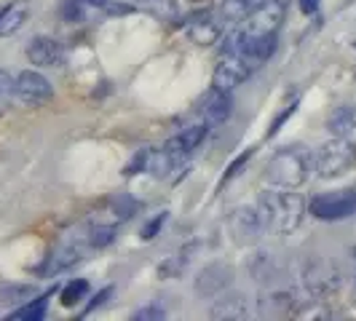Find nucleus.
Instances as JSON below:
<instances>
[{
	"mask_svg": "<svg viewBox=\"0 0 356 321\" xmlns=\"http://www.w3.org/2000/svg\"><path fill=\"white\" fill-rule=\"evenodd\" d=\"M257 214L266 225V231L276 236H289L303 225V217L308 212V201L300 193H292L284 188H270L257 196Z\"/></svg>",
	"mask_w": 356,
	"mask_h": 321,
	"instance_id": "obj_1",
	"label": "nucleus"
},
{
	"mask_svg": "<svg viewBox=\"0 0 356 321\" xmlns=\"http://www.w3.org/2000/svg\"><path fill=\"white\" fill-rule=\"evenodd\" d=\"M314 172V150L305 145H289L273 153V158L266 166V182L270 188L295 190L300 188L308 174Z\"/></svg>",
	"mask_w": 356,
	"mask_h": 321,
	"instance_id": "obj_2",
	"label": "nucleus"
},
{
	"mask_svg": "<svg viewBox=\"0 0 356 321\" xmlns=\"http://www.w3.org/2000/svg\"><path fill=\"white\" fill-rule=\"evenodd\" d=\"M91 249L94 247H91V238H89V225H75V228L62 233V238L54 244V249L49 252L46 263L40 268V276H56L62 270H70Z\"/></svg>",
	"mask_w": 356,
	"mask_h": 321,
	"instance_id": "obj_3",
	"label": "nucleus"
},
{
	"mask_svg": "<svg viewBox=\"0 0 356 321\" xmlns=\"http://www.w3.org/2000/svg\"><path fill=\"white\" fill-rule=\"evenodd\" d=\"M303 286L305 292L316 300H332L338 297L340 286H343V273L335 260L330 257H308L303 265Z\"/></svg>",
	"mask_w": 356,
	"mask_h": 321,
	"instance_id": "obj_4",
	"label": "nucleus"
},
{
	"mask_svg": "<svg viewBox=\"0 0 356 321\" xmlns=\"http://www.w3.org/2000/svg\"><path fill=\"white\" fill-rule=\"evenodd\" d=\"M356 166V142L332 137L314 150V172L324 179H335L348 174Z\"/></svg>",
	"mask_w": 356,
	"mask_h": 321,
	"instance_id": "obj_5",
	"label": "nucleus"
},
{
	"mask_svg": "<svg viewBox=\"0 0 356 321\" xmlns=\"http://www.w3.org/2000/svg\"><path fill=\"white\" fill-rule=\"evenodd\" d=\"M308 212L319 220L335 222L356 214V188H343V190H327L308 201Z\"/></svg>",
	"mask_w": 356,
	"mask_h": 321,
	"instance_id": "obj_6",
	"label": "nucleus"
},
{
	"mask_svg": "<svg viewBox=\"0 0 356 321\" xmlns=\"http://www.w3.org/2000/svg\"><path fill=\"white\" fill-rule=\"evenodd\" d=\"M286 3L289 0H263L250 17L244 19V22H238V27L247 33V43H250L252 38L279 33V27H282V22L286 17Z\"/></svg>",
	"mask_w": 356,
	"mask_h": 321,
	"instance_id": "obj_7",
	"label": "nucleus"
},
{
	"mask_svg": "<svg viewBox=\"0 0 356 321\" xmlns=\"http://www.w3.org/2000/svg\"><path fill=\"white\" fill-rule=\"evenodd\" d=\"M14 97H17L19 105L40 107V105H49L54 99V89L40 72L22 70L14 75Z\"/></svg>",
	"mask_w": 356,
	"mask_h": 321,
	"instance_id": "obj_8",
	"label": "nucleus"
},
{
	"mask_svg": "<svg viewBox=\"0 0 356 321\" xmlns=\"http://www.w3.org/2000/svg\"><path fill=\"white\" fill-rule=\"evenodd\" d=\"M250 75H252V70L244 65V59H241L238 54H233V56H222V59L217 62V67H214L212 89L231 94V91L238 89Z\"/></svg>",
	"mask_w": 356,
	"mask_h": 321,
	"instance_id": "obj_9",
	"label": "nucleus"
},
{
	"mask_svg": "<svg viewBox=\"0 0 356 321\" xmlns=\"http://www.w3.org/2000/svg\"><path fill=\"white\" fill-rule=\"evenodd\" d=\"M233 281V270L228 263H209L201 273L196 276V295L198 297H214L222 295Z\"/></svg>",
	"mask_w": 356,
	"mask_h": 321,
	"instance_id": "obj_10",
	"label": "nucleus"
},
{
	"mask_svg": "<svg viewBox=\"0 0 356 321\" xmlns=\"http://www.w3.org/2000/svg\"><path fill=\"white\" fill-rule=\"evenodd\" d=\"M207 131H209V126L201 121V124H196V126H188L185 131H179L177 137H172V140L166 142V153L172 156L175 166H179V163L188 160V156L207 140Z\"/></svg>",
	"mask_w": 356,
	"mask_h": 321,
	"instance_id": "obj_11",
	"label": "nucleus"
},
{
	"mask_svg": "<svg viewBox=\"0 0 356 321\" xmlns=\"http://www.w3.org/2000/svg\"><path fill=\"white\" fill-rule=\"evenodd\" d=\"M231 94H225V91H217L212 89L207 97H204V102H201V121L214 129V126H222L228 118H231Z\"/></svg>",
	"mask_w": 356,
	"mask_h": 321,
	"instance_id": "obj_12",
	"label": "nucleus"
},
{
	"mask_svg": "<svg viewBox=\"0 0 356 321\" xmlns=\"http://www.w3.org/2000/svg\"><path fill=\"white\" fill-rule=\"evenodd\" d=\"M257 311V305L252 303L247 295L241 292H231L228 297H222L220 303L212 308V319H231V321H244L252 319Z\"/></svg>",
	"mask_w": 356,
	"mask_h": 321,
	"instance_id": "obj_13",
	"label": "nucleus"
},
{
	"mask_svg": "<svg viewBox=\"0 0 356 321\" xmlns=\"http://www.w3.org/2000/svg\"><path fill=\"white\" fill-rule=\"evenodd\" d=\"M231 233L236 241L247 244V241H254L260 233H266V225H263L257 209L247 206V209H238V212L231 214Z\"/></svg>",
	"mask_w": 356,
	"mask_h": 321,
	"instance_id": "obj_14",
	"label": "nucleus"
},
{
	"mask_svg": "<svg viewBox=\"0 0 356 321\" xmlns=\"http://www.w3.org/2000/svg\"><path fill=\"white\" fill-rule=\"evenodd\" d=\"M62 54H65V49H62V43L56 38L38 35L27 43V59L35 67H51V65H56L62 59Z\"/></svg>",
	"mask_w": 356,
	"mask_h": 321,
	"instance_id": "obj_15",
	"label": "nucleus"
},
{
	"mask_svg": "<svg viewBox=\"0 0 356 321\" xmlns=\"http://www.w3.org/2000/svg\"><path fill=\"white\" fill-rule=\"evenodd\" d=\"M298 297L292 289H270L266 297L257 303V311L263 316H292L298 311Z\"/></svg>",
	"mask_w": 356,
	"mask_h": 321,
	"instance_id": "obj_16",
	"label": "nucleus"
},
{
	"mask_svg": "<svg viewBox=\"0 0 356 321\" xmlns=\"http://www.w3.org/2000/svg\"><path fill=\"white\" fill-rule=\"evenodd\" d=\"M276 51V33L273 35H260V38H252L250 43L241 49V59H244V65L250 67L252 72H257L263 65H266L268 59L273 56Z\"/></svg>",
	"mask_w": 356,
	"mask_h": 321,
	"instance_id": "obj_17",
	"label": "nucleus"
},
{
	"mask_svg": "<svg viewBox=\"0 0 356 321\" xmlns=\"http://www.w3.org/2000/svg\"><path fill=\"white\" fill-rule=\"evenodd\" d=\"M327 131L332 137H340V140H348V142H356V107H338L330 113L327 118Z\"/></svg>",
	"mask_w": 356,
	"mask_h": 321,
	"instance_id": "obj_18",
	"label": "nucleus"
},
{
	"mask_svg": "<svg viewBox=\"0 0 356 321\" xmlns=\"http://www.w3.org/2000/svg\"><path fill=\"white\" fill-rule=\"evenodd\" d=\"M222 35V27H220V22L212 17H204V19H196L191 27H188V38L198 43V46H212L217 43Z\"/></svg>",
	"mask_w": 356,
	"mask_h": 321,
	"instance_id": "obj_19",
	"label": "nucleus"
},
{
	"mask_svg": "<svg viewBox=\"0 0 356 321\" xmlns=\"http://www.w3.org/2000/svg\"><path fill=\"white\" fill-rule=\"evenodd\" d=\"M49 297L51 295H40L35 300H27V303L17 305V311L8 316V321H38L46 316V308H49Z\"/></svg>",
	"mask_w": 356,
	"mask_h": 321,
	"instance_id": "obj_20",
	"label": "nucleus"
},
{
	"mask_svg": "<svg viewBox=\"0 0 356 321\" xmlns=\"http://www.w3.org/2000/svg\"><path fill=\"white\" fill-rule=\"evenodd\" d=\"M35 297V286L30 284H8L0 286V305H22Z\"/></svg>",
	"mask_w": 356,
	"mask_h": 321,
	"instance_id": "obj_21",
	"label": "nucleus"
},
{
	"mask_svg": "<svg viewBox=\"0 0 356 321\" xmlns=\"http://www.w3.org/2000/svg\"><path fill=\"white\" fill-rule=\"evenodd\" d=\"M24 22H27V8L24 6H8L3 19H0V38H11Z\"/></svg>",
	"mask_w": 356,
	"mask_h": 321,
	"instance_id": "obj_22",
	"label": "nucleus"
},
{
	"mask_svg": "<svg viewBox=\"0 0 356 321\" xmlns=\"http://www.w3.org/2000/svg\"><path fill=\"white\" fill-rule=\"evenodd\" d=\"M137 209H140L137 198L129 196V193H121V196H115L113 201H110V214H113L115 222H124V220H129V217H134Z\"/></svg>",
	"mask_w": 356,
	"mask_h": 321,
	"instance_id": "obj_23",
	"label": "nucleus"
},
{
	"mask_svg": "<svg viewBox=\"0 0 356 321\" xmlns=\"http://www.w3.org/2000/svg\"><path fill=\"white\" fill-rule=\"evenodd\" d=\"M89 238L94 249H105L107 244L115 238V225H110V222H91Z\"/></svg>",
	"mask_w": 356,
	"mask_h": 321,
	"instance_id": "obj_24",
	"label": "nucleus"
},
{
	"mask_svg": "<svg viewBox=\"0 0 356 321\" xmlns=\"http://www.w3.org/2000/svg\"><path fill=\"white\" fill-rule=\"evenodd\" d=\"M17 102L14 97V75L8 70H0V115Z\"/></svg>",
	"mask_w": 356,
	"mask_h": 321,
	"instance_id": "obj_25",
	"label": "nucleus"
},
{
	"mask_svg": "<svg viewBox=\"0 0 356 321\" xmlns=\"http://www.w3.org/2000/svg\"><path fill=\"white\" fill-rule=\"evenodd\" d=\"M89 295V281H83V279H75L70 284L62 289V305H75L78 300H83Z\"/></svg>",
	"mask_w": 356,
	"mask_h": 321,
	"instance_id": "obj_26",
	"label": "nucleus"
},
{
	"mask_svg": "<svg viewBox=\"0 0 356 321\" xmlns=\"http://www.w3.org/2000/svg\"><path fill=\"white\" fill-rule=\"evenodd\" d=\"M86 0H65L62 3V19L65 22H81L86 19Z\"/></svg>",
	"mask_w": 356,
	"mask_h": 321,
	"instance_id": "obj_27",
	"label": "nucleus"
},
{
	"mask_svg": "<svg viewBox=\"0 0 356 321\" xmlns=\"http://www.w3.org/2000/svg\"><path fill=\"white\" fill-rule=\"evenodd\" d=\"M134 319L137 321H161V319H166V311H163V305L150 303V305H143V308L134 313Z\"/></svg>",
	"mask_w": 356,
	"mask_h": 321,
	"instance_id": "obj_28",
	"label": "nucleus"
},
{
	"mask_svg": "<svg viewBox=\"0 0 356 321\" xmlns=\"http://www.w3.org/2000/svg\"><path fill=\"white\" fill-rule=\"evenodd\" d=\"M150 6H153V11H156V17L161 19H177V6H175V0H150Z\"/></svg>",
	"mask_w": 356,
	"mask_h": 321,
	"instance_id": "obj_29",
	"label": "nucleus"
},
{
	"mask_svg": "<svg viewBox=\"0 0 356 321\" xmlns=\"http://www.w3.org/2000/svg\"><path fill=\"white\" fill-rule=\"evenodd\" d=\"M105 8H107V14H110V17H129V14H134V6H131V3H110V0H107L105 3Z\"/></svg>",
	"mask_w": 356,
	"mask_h": 321,
	"instance_id": "obj_30",
	"label": "nucleus"
},
{
	"mask_svg": "<svg viewBox=\"0 0 356 321\" xmlns=\"http://www.w3.org/2000/svg\"><path fill=\"white\" fill-rule=\"evenodd\" d=\"M163 222H166V212L159 214V217H153V220L147 222V228H143V233H140V236H143V238H153V236L161 231V225H163Z\"/></svg>",
	"mask_w": 356,
	"mask_h": 321,
	"instance_id": "obj_31",
	"label": "nucleus"
},
{
	"mask_svg": "<svg viewBox=\"0 0 356 321\" xmlns=\"http://www.w3.org/2000/svg\"><path fill=\"white\" fill-rule=\"evenodd\" d=\"M298 3H300V11H303L305 17H311V14L319 11V0H298Z\"/></svg>",
	"mask_w": 356,
	"mask_h": 321,
	"instance_id": "obj_32",
	"label": "nucleus"
},
{
	"mask_svg": "<svg viewBox=\"0 0 356 321\" xmlns=\"http://www.w3.org/2000/svg\"><path fill=\"white\" fill-rule=\"evenodd\" d=\"M105 297H110V286H107L105 292H102V295H97V297H94V300H91L89 303V308H86V313H91V311H94V308H97V305H102V300H105Z\"/></svg>",
	"mask_w": 356,
	"mask_h": 321,
	"instance_id": "obj_33",
	"label": "nucleus"
},
{
	"mask_svg": "<svg viewBox=\"0 0 356 321\" xmlns=\"http://www.w3.org/2000/svg\"><path fill=\"white\" fill-rule=\"evenodd\" d=\"M89 6H94V8H105V3L107 0H86Z\"/></svg>",
	"mask_w": 356,
	"mask_h": 321,
	"instance_id": "obj_34",
	"label": "nucleus"
},
{
	"mask_svg": "<svg viewBox=\"0 0 356 321\" xmlns=\"http://www.w3.org/2000/svg\"><path fill=\"white\" fill-rule=\"evenodd\" d=\"M126 3H131V6H134V3H150V0H126Z\"/></svg>",
	"mask_w": 356,
	"mask_h": 321,
	"instance_id": "obj_35",
	"label": "nucleus"
},
{
	"mask_svg": "<svg viewBox=\"0 0 356 321\" xmlns=\"http://www.w3.org/2000/svg\"><path fill=\"white\" fill-rule=\"evenodd\" d=\"M354 281H356V249H354Z\"/></svg>",
	"mask_w": 356,
	"mask_h": 321,
	"instance_id": "obj_36",
	"label": "nucleus"
}]
</instances>
